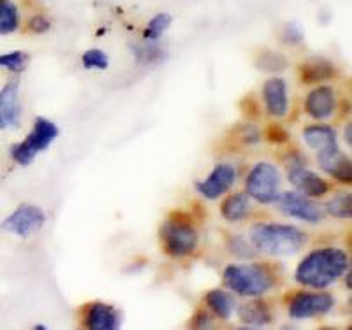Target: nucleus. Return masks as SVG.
Wrapping results in <instances>:
<instances>
[{"label": "nucleus", "mask_w": 352, "mask_h": 330, "mask_svg": "<svg viewBox=\"0 0 352 330\" xmlns=\"http://www.w3.org/2000/svg\"><path fill=\"white\" fill-rule=\"evenodd\" d=\"M349 269V255L340 248H320L308 253L298 266L294 278L308 288L329 287Z\"/></svg>", "instance_id": "f257e3e1"}, {"label": "nucleus", "mask_w": 352, "mask_h": 330, "mask_svg": "<svg viewBox=\"0 0 352 330\" xmlns=\"http://www.w3.org/2000/svg\"><path fill=\"white\" fill-rule=\"evenodd\" d=\"M254 246L273 257H291L307 244L308 237L303 231L282 223H256L250 228Z\"/></svg>", "instance_id": "f03ea898"}, {"label": "nucleus", "mask_w": 352, "mask_h": 330, "mask_svg": "<svg viewBox=\"0 0 352 330\" xmlns=\"http://www.w3.org/2000/svg\"><path fill=\"white\" fill-rule=\"evenodd\" d=\"M224 283L229 290L245 297H261L275 285L273 272L261 263H232L226 267Z\"/></svg>", "instance_id": "7ed1b4c3"}, {"label": "nucleus", "mask_w": 352, "mask_h": 330, "mask_svg": "<svg viewBox=\"0 0 352 330\" xmlns=\"http://www.w3.org/2000/svg\"><path fill=\"white\" fill-rule=\"evenodd\" d=\"M58 137V127L48 118H36L34 127L23 143L12 144L11 156L18 165H30L37 153L44 152Z\"/></svg>", "instance_id": "20e7f679"}, {"label": "nucleus", "mask_w": 352, "mask_h": 330, "mask_svg": "<svg viewBox=\"0 0 352 330\" xmlns=\"http://www.w3.org/2000/svg\"><path fill=\"white\" fill-rule=\"evenodd\" d=\"M160 244L164 248V251L171 257H187L192 253L197 248V241L199 235L197 231L192 227V223L185 222V220H166L160 225Z\"/></svg>", "instance_id": "39448f33"}, {"label": "nucleus", "mask_w": 352, "mask_h": 330, "mask_svg": "<svg viewBox=\"0 0 352 330\" xmlns=\"http://www.w3.org/2000/svg\"><path fill=\"white\" fill-rule=\"evenodd\" d=\"M280 172L270 162H259L248 172L245 179V190L248 197L261 204L275 202L280 193Z\"/></svg>", "instance_id": "423d86ee"}, {"label": "nucleus", "mask_w": 352, "mask_h": 330, "mask_svg": "<svg viewBox=\"0 0 352 330\" xmlns=\"http://www.w3.org/2000/svg\"><path fill=\"white\" fill-rule=\"evenodd\" d=\"M335 306V298L324 292H300L289 300V314L294 320L312 318L326 314Z\"/></svg>", "instance_id": "0eeeda50"}, {"label": "nucleus", "mask_w": 352, "mask_h": 330, "mask_svg": "<svg viewBox=\"0 0 352 330\" xmlns=\"http://www.w3.org/2000/svg\"><path fill=\"white\" fill-rule=\"evenodd\" d=\"M275 202L278 204V209L284 215L303 220V222L308 223H319L322 220V216H324L322 209L310 197L300 193V191H284V193H278Z\"/></svg>", "instance_id": "6e6552de"}, {"label": "nucleus", "mask_w": 352, "mask_h": 330, "mask_svg": "<svg viewBox=\"0 0 352 330\" xmlns=\"http://www.w3.org/2000/svg\"><path fill=\"white\" fill-rule=\"evenodd\" d=\"M44 220H46V216H44L41 207L32 206V204H23L2 222V228L8 231L9 234L18 235V237H30L41 231Z\"/></svg>", "instance_id": "1a4fd4ad"}, {"label": "nucleus", "mask_w": 352, "mask_h": 330, "mask_svg": "<svg viewBox=\"0 0 352 330\" xmlns=\"http://www.w3.org/2000/svg\"><path fill=\"white\" fill-rule=\"evenodd\" d=\"M236 181V169L232 167L231 163H219L210 172L208 178L196 183V190L204 199L215 200L220 195L226 193L229 188Z\"/></svg>", "instance_id": "9d476101"}, {"label": "nucleus", "mask_w": 352, "mask_h": 330, "mask_svg": "<svg viewBox=\"0 0 352 330\" xmlns=\"http://www.w3.org/2000/svg\"><path fill=\"white\" fill-rule=\"evenodd\" d=\"M21 113L20 84L18 81H9L0 90V130L18 127Z\"/></svg>", "instance_id": "9b49d317"}, {"label": "nucleus", "mask_w": 352, "mask_h": 330, "mask_svg": "<svg viewBox=\"0 0 352 330\" xmlns=\"http://www.w3.org/2000/svg\"><path fill=\"white\" fill-rule=\"evenodd\" d=\"M289 181L300 193L307 195V197H322L329 191V185L326 183V179L320 178L316 172L308 171L303 165L296 163L292 165L287 172Z\"/></svg>", "instance_id": "f8f14e48"}, {"label": "nucleus", "mask_w": 352, "mask_h": 330, "mask_svg": "<svg viewBox=\"0 0 352 330\" xmlns=\"http://www.w3.org/2000/svg\"><path fill=\"white\" fill-rule=\"evenodd\" d=\"M264 106L268 113L275 118H282L287 115L289 100H287V84L282 78H272L263 86Z\"/></svg>", "instance_id": "ddd939ff"}, {"label": "nucleus", "mask_w": 352, "mask_h": 330, "mask_svg": "<svg viewBox=\"0 0 352 330\" xmlns=\"http://www.w3.org/2000/svg\"><path fill=\"white\" fill-rule=\"evenodd\" d=\"M336 99L335 90L331 86H317L307 95L305 111L314 119H326L335 113Z\"/></svg>", "instance_id": "4468645a"}, {"label": "nucleus", "mask_w": 352, "mask_h": 330, "mask_svg": "<svg viewBox=\"0 0 352 330\" xmlns=\"http://www.w3.org/2000/svg\"><path fill=\"white\" fill-rule=\"evenodd\" d=\"M85 327L92 330H115L120 327V313L104 303H92L85 313Z\"/></svg>", "instance_id": "2eb2a0df"}, {"label": "nucleus", "mask_w": 352, "mask_h": 330, "mask_svg": "<svg viewBox=\"0 0 352 330\" xmlns=\"http://www.w3.org/2000/svg\"><path fill=\"white\" fill-rule=\"evenodd\" d=\"M320 167L326 174L335 178L340 183H351L352 181V171H351V158L345 153H342L338 148L331 150V152L317 153Z\"/></svg>", "instance_id": "dca6fc26"}, {"label": "nucleus", "mask_w": 352, "mask_h": 330, "mask_svg": "<svg viewBox=\"0 0 352 330\" xmlns=\"http://www.w3.org/2000/svg\"><path fill=\"white\" fill-rule=\"evenodd\" d=\"M303 139L317 153L331 152L338 148L336 132L329 125H310L303 130Z\"/></svg>", "instance_id": "f3484780"}, {"label": "nucleus", "mask_w": 352, "mask_h": 330, "mask_svg": "<svg viewBox=\"0 0 352 330\" xmlns=\"http://www.w3.org/2000/svg\"><path fill=\"white\" fill-rule=\"evenodd\" d=\"M300 76L303 83H320L335 76V67L326 58H310L301 64Z\"/></svg>", "instance_id": "a211bd4d"}, {"label": "nucleus", "mask_w": 352, "mask_h": 330, "mask_svg": "<svg viewBox=\"0 0 352 330\" xmlns=\"http://www.w3.org/2000/svg\"><path fill=\"white\" fill-rule=\"evenodd\" d=\"M220 213L228 222H241L250 213V197L247 191H240V193L229 195L228 199L222 202Z\"/></svg>", "instance_id": "6ab92c4d"}, {"label": "nucleus", "mask_w": 352, "mask_h": 330, "mask_svg": "<svg viewBox=\"0 0 352 330\" xmlns=\"http://www.w3.org/2000/svg\"><path fill=\"white\" fill-rule=\"evenodd\" d=\"M238 314H240L241 322L248 323V325H266L273 318L272 309L264 300H252V303L241 304Z\"/></svg>", "instance_id": "aec40b11"}, {"label": "nucleus", "mask_w": 352, "mask_h": 330, "mask_svg": "<svg viewBox=\"0 0 352 330\" xmlns=\"http://www.w3.org/2000/svg\"><path fill=\"white\" fill-rule=\"evenodd\" d=\"M204 300L220 320H228L234 311V304H236L232 295L224 290H210L204 295Z\"/></svg>", "instance_id": "412c9836"}, {"label": "nucleus", "mask_w": 352, "mask_h": 330, "mask_svg": "<svg viewBox=\"0 0 352 330\" xmlns=\"http://www.w3.org/2000/svg\"><path fill=\"white\" fill-rule=\"evenodd\" d=\"M20 27V12L12 0H0V36L12 34Z\"/></svg>", "instance_id": "4be33fe9"}, {"label": "nucleus", "mask_w": 352, "mask_h": 330, "mask_svg": "<svg viewBox=\"0 0 352 330\" xmlns=\"http://www.w3.org/2000/svg\"><path fill=\"white\" fill-rule=\"evenodd\" d=\"M326 209L331 216L340 220H349L352 215V197L349 191H342V193L335 195L328 204Z\"/></svg>", "instance_id": "5701e85b"}, {"label": "nucleus", "mask_w": 352, "mask_h": 330, "mask_svg": "<svg viewBox=\"0 0 352 330\" xmlns=\"http://www.w3.org/2000/svg\"><path fill=\"white\" fill-rule=\"evenodd\" d=\"M257 67L266 72H280L287 67V58L276 51H263L257 58Z\"/></svg>", "instance_id": "b1692460"}, {"label": "nucleus", "mask_w": 352, "mask_h": 330, "mask_svg": "<svg viewBox=\"0 0 352 330\" xmlns=\"http://www.w3.org/2000/svg\"><path fill=\"white\" fill-rule=\"evenodd\" d=\"M169 25H171V16H169L168 12H160V14L153 16L148 21V27H146L143 34L144 40H157L168 30Z\"/></svg>", "instance_id": "393cba45"}, {"label": "nucleus", "mask_w": 352, "mask_h": 330, "mask_svg": "<svg viewBox=\"0 0 352 330\" xmlns=\"http://www.w3.org/2000/svg\"><path fill=\"white\" fill-rule=\"evenodd\" d=\"M28 64V55L25 51H11L0 55V69L11 72H23Z\"/></svg>", "instance_id": "a878e982"}, {"label": "nucleus", "mask_w": 352, "mask_h": 330, "mask_svg": "<svg viewBox=\"0 0 352 330\" xmlns=\"http://www.w3.org/2000/svg\"><path fill=\"white\" fill-rule=\"evenodd\" d=\"M81 64L85 69H99V71H106L109 67V58L104 51L100 49H88L81 56Z\"/></svg>", "instance_id": "bb28decb"}, {"label": "nucleus", "mask_w": 352, "mask_h": 330, "mask_svg": "<svg viewBox=\"0 0 352 330\" xmlns=\"http://www.w3.org/2000/svg\"><path fill=\"white\" fill-rule=\"evenodd\" d=\"M134 55H136L138 62L141 64H153L157 60L162 58V49L153 46V44H144V46H136L134 48Z\"/></svg>", "instance_id": "cd10ccee"}, {"label": "nucleus", "mask_w": 352, "mask_h": 330, "mask_svg": "<svg viewBox=\"0 0 352 330\" xmlns=\"http://www.w3.org/2000/svg\"><path fill=\"white\" fill-rule=\"evenodd\" d=\"M229 250H231V253L240 257V259H252L254 255H256V251L248 246L247 241L241 237H232L231 241H229Z\"/></svg>", "instance_id": "c85d7f7f"}, {"label": "nucleus", "mask_w": 352, "mask_h": 330, "mask_svg": "<svg viewBox=\"0 0 352 330\" xmlns=\"http://www.w3.org/2000/svg\"><path fill=\"white\" fill-rule=\"evenodd\" d=\"M264 136H266V139H268L270 143H275V144H284L289 141V132L278 123L268 125V128H266V132H264Z\"/></svg>", "instance_id": "c756f323"}, {"label": "nucleus", "mask_w": 352, "mask_h": 330, "mask_svg": "<svg viewBox=\"0 0 352 330\" xmlns=\"http://www.w3.org/2000/svg\"><path fill=\"white\" fill-rule=\"evenodd\" d=\"M50 27H52V23H50L48 18L41 16V14H36V16H32L28 20V28H30V32L34 34L48 32Z\"/></svg>", "instance_id": "7c9ffc66"}, {"label": "nucleus", "mask_w": 352, "mask_h": 330, "mask_svg": "<svg viewBox=\"0 0 352 330\" xmlns=\"http://www.w3.org/2000/svg\"><path fill=\"white\" fill-rule=\"evenodd\" d=\"M194 320H199L201 323H197V322H194L192 325L194 327H210L212 325V323H210V316L206 313H204V311H201V313H197L196 314V318Z\"/></svg>", "instance_id": "2f4dec72"}, {"label": "nucleus", "mask_w": 352, "mask_h": 330, "mask_svg": "<svg viewBox=\"0 0 352 330\" xmlns=\"http://www.w3.org/2000/svg\"><path fill=\"white\" fill-rule=\"evenodd\" d=\"M351 130H352V125L347 123V127H345V132H344V137H345V143H347L349 146H351V143H352V139H351Z\"/></svg>", "instance_id": "473e14b6"}, {"label": "nucleus", "mask_w": 352, "mask_h": 330, "mask_svg": "<svg viewBox=\"0 0 352 330\" xmlns=\"http://www.w3.org/2000/svg\"><path fill=\"white\" fill-rule=\"evenodd\" d=\"M345 278H347V288L351 290V272H347V274H345Z\"/></svg>", "instance_id": "72a5a7b5"}]
</instances>
